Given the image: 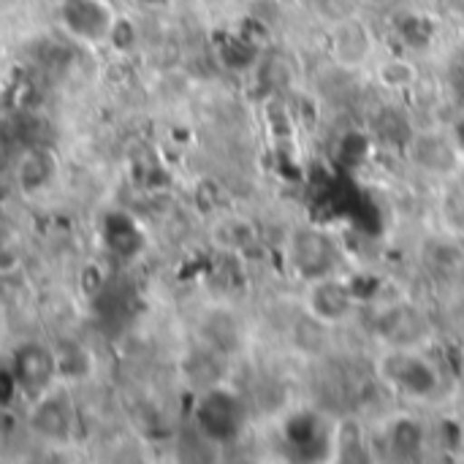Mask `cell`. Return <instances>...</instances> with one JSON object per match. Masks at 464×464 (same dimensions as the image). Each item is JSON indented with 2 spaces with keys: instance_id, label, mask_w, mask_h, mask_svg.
Instances as JSON below:
<instances>
[{
  "instance_id": "4",
  "label": "cell",
  "mask_w": 464,
  "mask_h": 464,
  "mask_svg": "<svg viewBox=\"0 0 464 464\" xmlns=\"http://www.w3.org/2000/svg\"><path fill=\"white\" fill-rule=\"evenodd\" d=\"M353 310V294L345 283L329 277H318L310 280V291H307V313L315 324L321 326H332L340 324L343 318H348Z\"/></svg>"
},
{
  "instance_id": "9",
  "label": "cell",
  "mask_w": 464,
  "mask_h": 464,
  "mask_svg": "<svg viewBox=\"0 0 464 464\" xmlns=\"http://www.w3.org/2000/svg\"><path fill=\"white\" fill-rule=\"evenodd\" d=\"M381 82L392 90H402V87H411L416 82V68L408 63V60H386L383 68H381Z\"/></svg>"
},
{
  "instance_id": "1",
  "label": "cell",
  "mask_w": 464,
  "mask_h": 464,
  "mask_svg": "<svg viewBox=\"0 0 464 464\" xmlns=\"http://www.w3.org/2000/svg\"><path fill=\"white\" fill-rule=\"evenodd\" d=\"M288 261L304 280L329 277L337 264V247L329 239V234L318 228H302L291 237Z\"/></svg>"
},
{
  "instance_id": "5",
  "label": "cell",
  "mask_w": 464,
  "mask_h": 464,
  "mask_svg": "<svg viewBox=\"0 0 464 464\" xmlns=\"http://www.w3.org/2000/svg\"><path fill=\"white\" fill-rule=\"evenodd\" d=\"M370 33L362 22L345 19L332 30V57L337 60V65L356 68L370 57Z\"/></svg>"
},
{
  "instance_id": "6",
  "label": "cell",
  "mask_w": 464,
  "mask_h": 464,
  "mask_svg": "<svg viewBox=\"0 0 464 464\" xmlns=\"http://www.w3.org/2000/svg\"><path fill=\"white\" fill-rule=\"evenodd\" d=\"M378 332L383 340L392 343V348L397 351H411L421 337H424V324L419 315H413L408 307H394L389 310L381 324H378Z\"/></svg>"
},
{
  "instance_id": "7",
  "label": "cell",
  "mask_w": 464,
  "mask_h": 464,
  "mask_svg": "<svg viewBox=\"0 0 464 464\" xmlns=\"http://www.w3.org/2000/svg\"><path fill=\"white\" fill-rule=\"evenodd\" d=\"M201 421L207 424V435L218 440H228L237 435L242 424V408L228 394H209L207 411L201 408Z\"/></svg>"
},
{
  "instance_id": "8",
  "label": "cell",
  "mask_w": 464,
  "mask_h": 464,
  "mask_svg": "<svg viewBox=\"0 0 464 464\" xmlns=\"http://www.w3.org/2000/svg\"><path fill=\"white\" fill-rule=\"evenodd\" d=\"M386 449L394 459H419L424 451V430L411 419H400L386 432Z\"/></svg>"
},
{
  "instance_id": "3",
  "label": "cell",
  "mask_w": 464,
  "mask_h": 464,
  "mask_svg": "<svg viewBox=\"0 0 464 464\" xmlns=\"http://www.w3.org/2000/svg\"><path fill=\"white\" fill-rule=\"evenodd\" d=\"M408 155L413 158V163L435 177H446L454 174L459 169L464 158L462 141L440 133V130H421L413 133L408 141Z\"/></svg>"
},
{
  "instance_id": "2",
  "label": "cell",
  "mask_w": 464,
  "mask_h": 464,
  "mask_svg": "<svg viewBox=\"0 0 464 464\" xmlns=\"http://www.w3.org/2000/svg\"><path fill=\"white\" fill-rule=\"evenodd\" d=\"M386 375L394 383V389L411 400H430L440 389V372L432 362L424 356H416L411 351H397L386 362Z\"/></svg>"
}]
</instances>
